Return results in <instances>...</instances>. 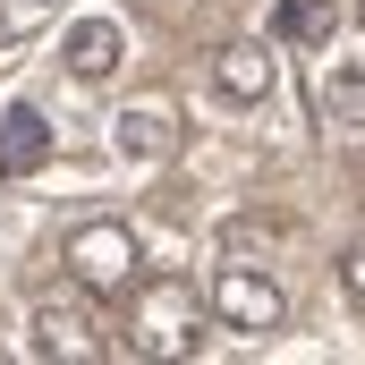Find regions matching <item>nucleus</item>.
Listing matches in <instances>:
<instances>
[{
    "label": "nucleus",
    "instance_id": "nucleus-1",
    "mask_svg": "<svg viewBox=\"0 0 365 365\" xmlns=\"http://www.w3.org/2000/svg\"><path fill=\"white\" fill-rule=\"evenodd\" d=\"M128 297H136V314H128V340H136V357H187L195 340H204V289L179 272H136L128 280Z\"/></svg>",
    "mask_w": 365,
    "mask_h": 365
},
{
    "label": "nucleus",
    "instance_id": "nucleus-2",
    "mask_svg": "<svg viewBox=\"0 0 365 365\" xmlns=\"http://www.w3.org/2000/svg\"><path fill=\"white\" fill-rule=\"evenodd\" d=\"M136 264H145V247H136L128 221H86V230H68V280H77L86 297H128Z\"/></svg>",
    "mask_w": 365,
    "mask_h": 365
},
{
    "label": "nucleus",
    "instance_id": "nucleus-3",
    "mask_svg": "<svg viewBox=\"0 0 365 365\" xmlns=\"http://www.w3.org/2000/svg\"><path fill=\"white\" fill-rule=\"evenodd\" d=\"M204 306H212V323L221 331H247V340H264L289 323V297H280V280H264L255 264H221L212 289H204Z\"/></svg>",
    "mask_w": 365,
    "mask_h": 365
},
{
    "label": "nucleus",
    "instance_id": "nucleus-4",
    "mask_svg": "<svg viewBox=\"0 0 365 365\" xmlns=\"http://www.w3.org/2000/svg\"><path fill=\"white\" fill-rule=\"evenodd\" d=\"M34 357H93V314L86 297H34V340H26Z\"/></svg>",
    "mask_w": 365,
    "mask_h": 365
},
{
    "label": "nucleus",
    "instance_id": "nucleus-5",
    "mask_svg": "<svg viewBox=\"0 0 365 365\" xmlns=\"http://www.w3.org/2000/svg\"><path fill=\"white\" fill-rule=\"evenodd\" d=\"M110 145H119L128 162H170V153H179V110H170V102H128V110L110 119Z\"/></svg>",
    "mask_w": 365,
    "mask_h": 365
},
{
    "label": "nucleus",
    "instance_id": "nucleus-6",
    "mask_svg": "<svg viewBox=\"0 0 365 365\" xmlns=\"http://www.w3.org/2000/svg\"><path fill=\"white\" fill-rule=\"evenodd\" d=\"M272 51H264V43H221V51H212V86H221V102H264V93H272Z\"/></svg>",
    "mask_w": 365,
    "mask_h": 365
},
{
    "label": "nucleus",
    "instance_id": "nucleus-7",
    "mask_svg": "<svg viewBox=\"0 0 365 365\" xmlns=\"http://www.w3.org/2000/svg\"><path fill=\"white\" fill-rule=\"evenodd\" d=\"M119 60H128V34H119L110 17H77V26H68V77L102 86V77H119Z\"/></svg>",
    "mask_w": 365,
    "mask_h": 365
},
{
    "label": "nucleus",
    "instance_id": "nucleus-8",
    "mask_svg": "<svg viewBox=\"0 0 365 365\" xmlns=\"http://www.w3.org/2000/svg\"><path fill=\"white\" fill-rule=\"evenodd\" d=\"M51 162V119L34 110V102H17L9 119H0V179H26V170H43Z\"/></svg>",
    "mask_w": 365,
    "mask_h": 365
},
{
    "label": "nucleus",
    "instance_id": "nucleus-9",
    "mask_svg": "<svg viewBox=\"0 0 365 365\" xmlns=\"http://www.w3.org/2000/svg\"><path fill=\"white\" fill-rule=\"evenodd\" d=\"M340 26V0H280V43H323Z\"/></svg>",
    "mask_w": 365,
    "mask_h": 365
},
{
    "label": "nucleus",
    "instance_id": "nucleus-10",
    "mask_svg": "<svg viewBox=\"0 0 365 365\" xmlns=\"http://www.w3.org/2000/svg\"><path fill=\"white\" fill-rule=\"evenodd\" d=\"M323 119H340V128L365 119V68H331L323 77Z\"/></svg>",
    "mask_w": 365,
    "mask_h": 365
},
{
    "label": "nucleus",
    "instance_id": "nucleus-11",
    "mask_svg": "<svg viewBox=\"0 0 365 365\" xmlns=\"http://www.w3.org/2000/svg\"><path fill=\"white\" fill-rule=\"evenodd\" d=\"M340 289H349V306H365V238L340 255Z\"/></svg>",
    "mask_w": 365,
    "mask_h": 365
},
{
    "label": "nucleus",
    "instance_id": "nucleus-12",
    "mask_svg": "<svg viewBox=\"0 0 365 365\" xmlns=\"http://www.w3.org/2000/svg\"><path fill=\"white\" fill-rule=\"evenodd\" d=\"M17 26H26V9H9V0H0V43H9Z\"/></svg>",
    "mask_w": 365,
    "mask_h": 365
},
{
    "label": "nucleus",
    "instance_id": "nucleus-13",
    "mask_svg": "<svg viewBox=\"0 0 365 365\" xmlns=\"http://www.w3.org/2000/svg\"><path fill=\"white\" fill-rule=\"evenodd\" d=\"M26 9H51V0H26Z\"/></svg>",
    "mask_w": 365,
    "mask_h": 365
},
{
    "label": "nucleus",
    "instance_id": "nucleus-14",
    "mask_svg": "<svg viewBox=\"0 0 365 365\" xmlns=\"http://www.w3.org/2000/svg\"><path fill=\"white\" fill-rule=\"evenodd\" d=\"M357 17H365V0H357Z\"/></svg>",
    "mask_w": 365,
    "mask_h": 365
}]
</instances>
